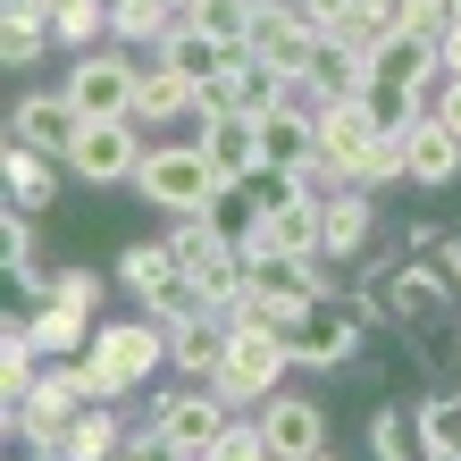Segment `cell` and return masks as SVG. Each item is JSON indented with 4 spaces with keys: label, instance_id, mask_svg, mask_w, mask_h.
Here are the masks:
<instances>
[{
    "label": "cell",
    "instance_id": "obj_1",
    "mask_svg": "<svg viewBox=\"0 0 461 461\" xmlns=\"http://www.w3.org/2000/svg\"><path fill=\"white\" fill-rule=\"evenodd\" d=\"M328 260H277V252H243V294H235V311L227 319H243V328H277V336H294L303 319L328 303Z\"/></svg>",
    "mask_w": 461,
    "mask_h": 461
},
{
    "label": "cell",
    "instance_id": "obj_2",
    "mask_svg": "<svg viewBox=\"0 0 461 461\" xmlns=\"http://www.w3.org/2000/svg\"><path fill=\"white\" fill-rule=\"evenodd\" d=\"M85 369H93L101 402H126L151 369H168V328H159L151 311H134V319H101L93 344H85Z\"/></svg>",
    "mask_w": 461,
    "mask_h": 461
},
{
    "label": "cell",
    "instance_id": "obj_3",
    "mask_svg": "<svg viewBox=\"0 0 461 461\" xmlns=\"http://www.w3.org/2000/svg\"><path fill=\"white\" fill-rule=\"evenodd\" d=\"M134 194H143L151 210H168V219H185V210H210L227 194L219 159H210L202 143H185V134H168V143L143 151V168H134Z\"/></svg>",
    "mask_w": 461,
    "mask_h": 461
},
{
    "label": "cell",
    "instance_id": "obj_4",
    "mask_svg": "<svg viewBox=\"0 0 461 461\" xmlns=\"http://www.w3.org/2000/svg\"><path fill=\"white\" fill-rule=\"evenodd\" d=\"M134 85H143V50H126V42H93V50H76L68 59V101L85 118H134Z\"/></svg>",
    "mask_w": 461,
    "mask_h": 461
},
{
    "label": "cell",
    "instance_id": "obj_5",
    "mask_svg": "<svg viewBox=\"0 0 461 461\" xmlns=\"http://www.w3.org/2000/svg\"><path fill=\"white\" fill-rule=\"evenodd\" d=\"M285 369H294L285 336L277 328H243V319H235V344H227V369H219V394L235 402V411H243V402L260 411V402L285 386Z\"/></svg>",
    "mask_w": 461,
    "mask_h": 461
},
{
    "label": "cell",
    "instance_id": "obj_6",
    "mask_svg": "<svg viewBox=\"0 0 461 461\" xmlns=\"http://www.w3.org/2000/svg\"><path fill=\"white\" fill-rule=\"evenodd\" d=\"M361 336H369V303H361V294H352V303L328 294V303L285 336V352H294V369H344L352 352H361Z\"/></svg>",
    "mask_w": 461,
    "mask_h": 461
},
{
    "label": "cell",
    "instance_id": "obj_7",
    "mask_svg": "<svg viewBox=\"0 0 461 461\" xmlns=\"http://www.w3.org/2000/svg\"><path fill=\"white\" fill-rule=\"evenodd\" d=\"M143 126L134 118H85V134L68 143V176L76 185H134V168H143Z\"/></svg>",
    "mask_w": 461,
    "mask_h": 461
},
{
    "label": "cell",
    "instance_id": "obj_8",
    "mask_svg": "<svg viewBox=\"0 0 461 461\" xmlns=\"http://www.w3.org/2000/svg\"><path fill=\"white\" fill-rule=\"evenodd\" d=\"M260 437H268V453H277V461H311V453H328V402L277 386V394L260 402Z\"/></svg>",
    "mask_w": 461,
    "mask_h": 461
},
{
    "label": "cell",
    "instance_id": "obj_9",
    "mask_svg": "<svg viewBox=\"0 0 461 461\" xmlns=\"http://www.w3.org/2000/svg\"><path fill=\"white\" fill-rule=\"evenodd\" d=\"M243 50L277 59L285 76H311V59H319V25L303 17V0H260V9H252V42H243Z\"/></svg>",
    "mask_w": 461,
    "mask_h": 461
},
{
    "label": "cell",
    "instance_id": "obj_10",
    "mask_svg": "<svg viewBox=\"0 0 461 461\" xmlns=\"http://www.w3.org/2000/svg\"><path fill=\"white\" fill-rule=\"evenodd\" d=\"M369 85H394V93H437L445 85V59H437V34H420V25H402L369 50Z\"/></svg>",
    "mask_w": 461,
    "mask_h": 461
},
{
    "label": "cell",
    "instance_id": "obj_11",
    "mask_svg": "<svg viewBox=\"0 0 461 461\" xmlns=\"http://www.w3.org/2000/svg\"><path fill=\"white\" fill-rule=\"evenodd\" d=\"M159 428H168V437L185 445V453H210L227 437V420H235V402L219 394V386H168L159 394V411H151Z\"/></svg>",
    "mask_w": 461,
    "mask_h": 461
},
{
    "label": "cell",
    "instance_id": "obj_12",
    "mask_svg": "<svg viewBox=\"0 0 461 461\" xmlns=\"http://www.w3.org/2000/svg\"><path fill=\"white\" fill-rule=\"evenodd\" d=\"M227 344H235V319L210 311V319H185V328H168V369L185 377V386H219L227 369Z\"/></svg>",
    "mask_w": 461,
    "mask_h": 461
},
{
    "label": "cell",
    "instance_id": "obj_13",
    "mask_svg": "<svg viewBox=\"0 0 461 461\" xmlns=\"http://www.w3.org/2000/svg\"><path fill=\"white\" fill-rule=\"evenodd\" d=\"M194 118L202 126V85L185 68H168L159 50H143V85H134V126H176Z\"/></svg>",
    "mask_w": 461,
    "mask_h": 461
},
{
    "label": "cell",
    "instance_id": "obj_14",
    "mask_svg": "<svg viewBox=\"0 0 461 461\" xmlns=\"http://www.w3.org/2000/svg\"><path fill=\"white\" fill-rule=\"evenodd\" d=\"M76 134H85V110H76L68 93H25L17 110H9V143H34V151H59L68 159Z\"/></svg>",
    "mask_w": 461,
    "mask_h": 461
},
{
    "label": "cell",
    "instance_id": "obj_15",
    "mask_svg": "<svg viewBox=\"0 0 461 461\" xmlns=\"http://www.w3.org/2000/svg\"><path fill=\"white\" fill-rule=\"evenodd\" d=\"M243 252H277V260H328L319 252V202H277V210H260V227Z\"/></svg>",
    "mask_w": 461,
    "mask_h": 461
},
{
    "label": "cell",
    "instance_id": "obj_16",
    "mask_svg": "<svg viewBox=\"0 0 461 461\" xmlns=\"http://www.w3.org/2000/svg\"><path fill=\"white\" fill-rule=\"evenodd\" d=\"M369 227H377L369 185H344V194H328V202H319V252H328V260H352V252L369 243Z\"/></svg>",
    "mask_w": 461,
    "mask_h": 461
},
{
    "label": "cell",
    "instance_id": "obj_17",
    "mask_svg": "<svg viewBox=\"0 0 461 461\" xmlns=\"http://www.w3.org/2000/svg\"><path fill=\"white\" fill-rule=\"evenodd\" d=\"M260 151H268V176L311 168V159H319V118L294 110V101H285V110H268V118H260Z\"/></svg>",
    "mask_w": 461,
    "mask_h": 461
},
{
    "label": "cell",
    "instance_id": "obj_18",
    "mask_svg": "<svg viewBox=\"0 0 461 461\" xmlns=\"http://www.w3.org/2000/svg\"><path fill=\"white\" fill-rule=\"evenodd\" d=\"M402 176H411V185H453L461 176V134L437 126V118L402 126Z\"/></svg>",
    "mask_w": 461,
    "mask_h": 461
},
{
    "label": "cell",
    "instance_id": "obj_19",
    "mask_svg": "<svg viewBox=\"0 0 461 461\" xmlns=\"http://www.w3.org/2000/svg\"><path fill=\"white\" fill-rule=\"evenodd\" d=\"M202 151L219 159V176H227V185H252V176H268L260 118H219V126H202Z\"/></svg>",
    "mask_w": 461,
    "mask_h": 461
},
{
    "label": "cell",
    "instance_id": "obj_20",
    "mask_svg": "<svg viewBox=\"0 0 461 461\" xmlns=\"http://www.w3.org/2000/svg\"><path fill=\"white\" fill-rule=\"evenodd\" d=\"M185 25V0H110V42L126 50H159Z\"/></svg>",
    "mask_w": 461,
    "mask_h": 461
},
{
    "label": "cell",
    "instance_id": "obj_21",
    "mask_svg": "<svg viewBox=\"0 0 461 461\" xmlns=\"http://www.w3.org/2000/svg\"><path fill=\"white\" fill-rule=\"evenodd\" d=\"M59 151H34V143H9V210H50L59 202Z\"/></svg>",
    "mask_w": 461,
    "mask_h": 461
},
{
    "label": "cell",
    "instance_id": "obj_22",
    "mask_svg": "<svg viewBox=\"0 0 461 461\" xmlns=\"http://www.w3.org/2000/svg\"><path fill=\"white\" fill-rule=\"evenodd\" d=\"M369 453L377 461H437L428 453V428H420V402H386L369 420Z\"/></svg>",
    "mask_w": 461,
    "mask_h": 461
},
{
    "label": "cell",
    "instance_id": "obj_23",
    "mask_svg": "<svg viewBox=\"0 0 461 461\" xmlns=\"http://www.w3.org/2000/svg\"><path fill=\"white\" fill-rule=\"evenodd\" d=\"M294 85L303 76H285L277 59H260V50H243V68H235V93H243V118H268V110H285Z\"/></svg>",
    "mask_w": 461,
    "mask_h": 461
},
{
    "label": "cell",
    "instance_id": "obj_24",
    "mask_svg": "<svg viewBox=\"0 0 461 461\" xmlns=\"http://www.w3.org/2000/svg\"><path fill=\"white\" fill-rule=\"evenodd\" d=\"M176 277V252H168V235H151V243H126L118 252V285L134 294V303H143V294H159Z\"/></svg>",
    "mask_w": 461,
    "mask_h": 461
},
{
    "label": "cell",
    "instance_id": "obj_25",
    "mask_svg": "<svg viewBox=\"0 0 461 461\" xmlns=\"http://www.w3.org/2000/svg\"><path fill=\"white\" fill-rule=\"evenodd\" d=\"M50 34H59L68 50L110 42V0H50Z\"/></svg>",
    "mask_w": 461,
    "mask_h": 461
},
{
    "label": "cell",
    "instance_id": "obj_26",
    "mask_svg": "<svg viewBox=\"0 0 461 461\" xmlns=\"http://www.w3.org/2000/svg\"><path fill=\"white\" fill-rule=\"evenodd\" d=\"M252 9L260 0H185V25L194 34H219V42H252Z\"/></svg>",
    "mask_w": 461,
    "mask_h": 461
},
{
    "label": "cell",
    "instance_id": "obj_27",
    "mask_svg": "<svg viewBox=\"0 0 461 461\" xmlns=\"http://www.w3.org/2000/svg\"><path fill=\"white\" fill-rule=\"evenodd\" d=\"M411 336H420V361L461 386V319H428V328H411Z\"/></svg>",
    "mask_w": 461,
    "mask_h": 461
},
{
    "label": "cell",
    "instance_id": "obj_28",
    "mask_svg": "<svg viewBox=\"0 0 461 461\" xmlns=\"http://www.w3.org/2000/svg\"><path fill=\"white\" fill-rule=\"evenodd\" d=\"M50 42H59V34H50L42 17H9V25H0V59H9V68H34Z\"/></svg>",
    "mask_w": 461,
    "mask_h": 461
},
{
    "label": "cell",
    "instance_id": "obj_29",
    "mask_svg": "<svg viewBox=\"0 0 461 461\" xmlns=\"http://www.w3.org/2000/svg\"><path fill=\"white\" fill-rule=\"evenodd\" d=\"M210 461H277V453H268V437H260V411H252V420L235 411V420H227V437L210 445Z\"/></svg>",
    "mask_w": 461,
    "mask_h": 461
},
{
    "label": "cell",
    "instance_id": "obj_30",
    "mask_svg": "<svg viewBox=\"0 0 461 461\" xmlns=\"http://www.w3.org/2000/svg\"><path fill=\"white\" fill-rule=\"evenodd\" d=\"M42 303H76V311H101V277L93 268H50V294Z\"/></svg>",
    "mask_w": 461,
    "mask_h": 461
},
{
    "label": "cell",
    "instance_id": "obj_31",
    "mask_svg": "<svg viewBox=\"0 0 461 461\" xmlns=\"http://www.w3.org/2000/svg\"><path fill=\"white\" fill-rule=\"evenodd\" d=\"M126 461H194V453H185V445L168 437V428L151 420V428H134V437H126Z\"/></svg>",
    "mask_w": 461,
    "mask_h": 461
},
{
    "label": "cell",
    "instance_id": "obj_32",
    "mask_svg": "<svg viewBox=\"0 0 461 461\" xmlns=\"http://www.w3.org/2000/svg\"><path fill=\"white\" fill-rule=\"evenodd\" d=\"M428 118L461 134V76H453V85H437V93H428Z\"/></svg>",
    "mask_w": 461,
    "mask_h": 461
},
{
    "label": "cell",
    "instance_id": "obj_33",
    "mask_svg": "<svg viewBox=\"0 0 461 461\" xmlns=\"http://www.w3.org/2000/svg\"><path fill=\"white\" fill-rule=\"evenodd\" d=\"M437 59H445V85H453V76H461V25H445V34H437Z\"/></svg>",
    "mask_w": 461,
    "mask_h": 461
},
{
    "label": "cell",
    "instance_id": "obj_34",
    "mask_svg": "<svg viewBox=\"0 0 461 461\" xmlns=\"http://www.w3.org/2000/svg\"><path fill=\"white\" fill-rule=\"evenodd\" d=\"M25 461H76V453H25Z\"/></svg>",
    "mask_w": 461,
    "mask_h": 461
},
{
    "label": "cell",
    "instance_id": "obj_35",
    "mask_svg": "<svg viewBox=\"0 0 461 461\" xmlns=\"http://www.w3.org/2000/svg\"><path fill=\"white\" fill-rule=\"evenodd\" d=\"M311 461H336V453H311Z\"/></svg>",
    "mask_w": 461,
    "mask_h": 461
}]
</instances>
